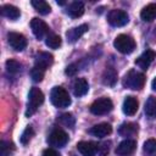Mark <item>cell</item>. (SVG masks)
Returning a JSON list of instances; mask_svg holds the SVG:
<instances>
[{"label":"cell","mask_w":156,"mask_h":156,"mask_svg":"<svg viewBox=\"0 0 156 156\" xmlns=\"http://www.w3.org/2000/svg\"><path fill=\"white\" fill-rule=\"evenodd\" d=\"M67 141H68V134L65 130L58 129V128L54 129L49 134V138H48V143L55 147H62L67 144Z\"/></svg>","instance_id":"obj_7"},{"label":"cell","mask_w":156,"mask_h":156,"mask_svg":"<svg viewBox=\"0 0 156 156\" xmlns=\"http://www.w3.org/2000/svg\"><path fill=\"white\" fill-rule=\"evenodd\" d=\"M50 100L54 106L58 108H65L71 105V96L68 91L62 87H54L50 93Z\"/></svg>","instance_id":"obj_2"},{"label":"cell","mask_w":156,"mask_h":156,"mask_svg":"<svg viewBox=\"0 0 156 156\" xmlns=\"http://www.w3.org/2000/svg\"><path fill=\"white\" fill-rule=\"evenodd\" d=\"M58 121H60L61 124H63L65 127H68V128H72L74 126V123H76V119H74L73 115L72 113H68V112L67 113H62L58 117Z\"/></svg>","instance_id":"obj_28"},{"label":"cell","mask_w":156,"mask_h":156,"mask_svg":"<svg viewBox=\"0 0 156 156\" xmlns=\"http://www.w3.org/2000/svg\"><path fill=\"white\" fill-rule=\"evenodd\" d=\"M136 147V141L133 139H124L123 141H121L117 147H116V154L121 155V156H126L132 154Z\"/></svg>","instance_id":"obj_13"},{"label":"cell","mask_w":156,"mask_h":156,"mask_svg":"<svg viewBox=\"0 0 156 156\" xmlns=\"http://www.w3.org/2000/svg\"><path fill=\"white\" fill-rule=\"evenodd\" d=\"M136 132H138V126L133 122H124L118 128V133L122 136H130V135H134Z\"/></svg>","instance_id":"obj_22"},{"label":"cell","mask_w":156,"mask_h":156,"mask_svg":"<svg viewBox=\"0 0 156 156\" xmlns=\"http://www.w3.org/2000/svg\"><path fill=\"white\" fill-rule=\"evenodd\" d=\"M58 5H65V1H57Z\"/></svg>","instance_id":"obj_36"},{"label":"cell","mask_w":156,"mask_h":156,"mask_svg":"<svg viewBox=\"0 0 156 156\" xmlns=\"http://www.w3.org/2000/svg\"><path fill=\"white\" fill-rule=\"evenodd\" d=\"M117 82V72L112 67H107L102 73V83L107 87H113Z\"/></svg>","instance_id":"obj_19"},{"label":"cell","mask_w":156,"mask_h":156,"mask_svg":"<svg viewBox=\"0 0 156 156\" xmlns=\"http://www.w3.org/2000/svg\"><path fill=\"white\" fill-rule=\"evenodd\" d=\"M30 4H32V6L35 9V11L39 12L40 15H48V13H50V11H51L50 5H49L46 1H44V0H32Z\"/></svg>","instance_id":"obj_24"},{"label":"cell","mask_w":156,"mask_h":156,"mask_svg":"<svg viewBox=\"0 0 156 156\" xmlns=\"http://www.w3.org/2000/svg\"><path fill=\"white\" fill-rule=\"evenodd\" d=\"M122 84L124 88H128L132 90H139L145 84V76L141 72H138L135 69H130L124 74Z\"/></svg>","instance_id":"obj_1"},{"label":"cell","mask_w":156,"mask_h":156,"mask_svg":"<svg viewBox=\"0 0 156 156\" xmlns=\"http://www.w3.org/2000/svg\"><path fill=\"white\" fill-rule=\"evenodd\" d=\"M78 72V66L76 65V63H71V65H68L67 67H66V69H65V73L67 74V76H74L76 73Z\"/></svg>","instance_id":"obj_32"},{"label":"cell","mask_w":156,"mask_h":156,"mask_svg":"<svg viewBox=\"0 0 156 156\" xmlns=\"http://www.w3.org/2000/svg\"><path fill=\"white\" fill-rule=\"evenodd\" d=\"M61 43H62V40H61L60 35L54 34V33H50L46 37V39H45V44L50 49H57V48H60L61 46Z\"/></svg>","instance_id":"obj_25"},{"label":"cell","mask_w":156,"mask_h":156,"mask_svg":"<svg viewBox=\"0 0 156 156\" xmlns=\"http://www.w3.org/2000/svg\"><path fill=\"white\" fill-rule=\"evenodd\" d=\"M44 74H45V69L40 68V67H37L34 66L32 69H30V77L34 82H41L43 78H44Z\"/></svg>","instance_id":"obj_30"},{"label":"cell","mask_w":156,"mask_h":156,"mask_svg":"<svg viewBox=\"0 0 156 156\" xmlns=\"http://www.w3.org/2000/svg\"><path fill=\"white\" fill-rule=\"evenodd\" d=\"M144 111L145 115L149 118H155L156 117V98L155 96H149L145 106H144Z\"/></svg>","instance_id":"obj_23"},{"label":"cell","mask_w":156,"mask_h":156,"mask_svg":"<svg viewBox=\"0 0 156 156\" xmlns=\"http://www.w3.org/2000/svg\"><path fill=\"white\" fill-rule=\"evenodd\" d=\"M128 21H129V17H128L127 12L123 10H119V9L111 10L107 15V22L112 27H123L128 23Z\"/></svg>","instance_id":"obj_6"},{"label":"cell","mask_w":156,"mask_h":156,"mask_svg":"<svg viewBox=\"0 0 156 156\" xmlns=\"http://www.w3.org/2000/svg\"><path fill=\"white\" fill-rule=\"evenodd\" d=\"M66 12L72 18H78L84 13V4L82 1H73L68 5Z\"/></svg>","instance_id":"obj_18"},{"label":"cell","mask_w":156,"mask_h":156,"mask_svg":"<svg viewBox=\"0 0 156 156\" xmlns=\"http://www.w3.org/2000/svg\"><path fill=\"white\" fill-rule=\"evenodd\" d=\"M7 43L16 51H22L27 46L26 37L23 34H21V33H16V32H10L7 34Z\"/></svg>","instance_id":"obj_8"},{"label":"cell","mask_w":156,"mask_h":156,"mask_svg":"<svg viewBox=\"0 0 156 156\" xmlns=\"http://www.w3.org/2000/svg\"><path fill=\"white\" fill-rule=\"evenodd\" d=\"M0 12H1L2 16L7 17V18H10V20H17V18L21 16L20 10H18L16 6L9 5V4H7V5H2L1 9H0Z\"/></svg>","instance_id":"obj_21"},{"label":"cell","mask_w":156,"mask_h":156,"mask_svg":"<svg viewBox=\"0 0 156 156\" xmlns=\"http://www.w3.org/2000/svg\"><path fill=\"white\" fill-rule=\"evenodd\" d=\"M88 29H89L88 24H80V26H78V27H74V28L68 29L67 33H66L67 40H68L69 43L77 41L83 34H85V33L88 32Z\"/></svg>","instance_id":"obj_15"},{"label":"cell","mask_w":156,"mask_h":156,"mask_svg":"<svg viewBox=\"0 0 156 156\" xmlns=\"http://www.w3.org/2000/svg\"><path fill=\"white\" fill-rule=\"evenodd\" d=\"M140 17L143 21L145 22H151L154 20H156V4H149L146 5L141 12H140Z\"/></svg>","instance_id":"obj_20"},{"label":"cell","mask_w":156,"mask_h":156,"mask_svg":"<svg viewBox=\"0 0 156 156\" xmlns=\"http://www.w3.org/2000/svg\"><path fill=\"white\" fill-rule=\"evenodd\" d=\"M15 150V146L12 143L1 140L0 141V156H10Z\"/></svg>","instance_id":"obj_26"},{"label":"cell","mask_w":156,"mask_h":156,"mask_svg":"<svg viewBox=\"0 0 156 156\" xmlns=\"http://www.w3.org/2000/svg\"><path fill=\"white\" fill-rule=\"evenodd\" d=\"M113 46L117 49V51H119L121 54L128 55L132 54L135 50V40L127 34H119L116 37V39L113 40Z\"/></svg>","instance_id":"obj_4"},{"label":"cell","mask_w":156,"mask_h":156,"mask_svg":"<svg viewBox=\"0 0 156 156\" xmlns=\"http://www.w3.org/2000/svg\"><path fill=\"white\" fill-rule=\"evenodd\" d=\"M89 133L94 136H98V138H104V136H107L112 133V127L111 124L108 123H99V124H95L90 129H89Z\"/></svg>","instance_id":"obj_14"},{"label":"cell","mask_w":156,"mask_h":156,"mask_svg":"<svg viewBox=\"0 0 156 156\" xmlns=\"http://www.w3.org/2000/svg\"><path fill=\"white\" fill-rule=\"evenodd\" d=\"M5 66H6V71L10 73V74H17L20 71H21V63L18 62V61H16V60H7L6 61V63H5Z\"/></svg>","instance_id":"obj_27"},{"label":"cell","mask_w":156,"mask_h":156,"mask_svg":"<svg viewBox=\"0 0 156 156\" xmlns=\"http://www.w3.org/2000/svg\"><path fill=\"white\" fill-rule=\"evenodd\" d=\"M43 102H44V94H43V91L39 88L33 87L29 90V94H28V105H27L26 116L30 117L32 115H34L35 111L38 110V107Z\"/></svg>","instance_id":"obj_3"},{"label":"cell","mask_w":156,"mask_h":156,"mask_svg":"<svg viewBox=\"0 0 156 156\" xmlns=\"http://www.w3.org/2000/svg\"><path fill=\"white\" fill-rule=\"evenodd\" d=\"M33 135H34V130H33V128H32L30 126H28V127L22 132V134H21V138H20L21 144H23V145L28 144V143L30 141V139H32Z\"/></svg>","instance_id":"obj_29"},{"label":"cell","mask_w":156,"mask_h":156,"mask_svg":"<svg viewBox=\"0 0 156 156\" xmlns=\"http://www.w3.org/2000/svg\"><path fill=\"white\" fill-rule=\"evenodd\" d=\"M151 87H152L154 90H156V77L152 79V82H151Z\"/></svg>","instance_id":"obj_35"},{"label":"cell","mask_w":156,"mask_h":156,"mask_svg":"<svg viewBox=\"0 0 156 156\" xmlns=\"http://www.w3.org/2000/svg\"><path fill=\"white\" fill-rule=\"evenodd\" d=\"M54 62V57L49 52H45V51H41V52H38L35 55V58H34V66L37 67H40L46 71V68H49Z\"/></svg>","instance_id":"obj_11"},{"label":"cell","mask_w":156,"mask_h":156,"mask_svg":"<svg viewBox=\"0 0 156 156\" xmlns=\"http://www.w3.org/2000/svg\"><path fill=\"white\" fill-rule=\"evenodd\" d=\"M155 57H156V52L154 50H151V49H147L135 60V65L141 69H147L149 66L155 60Z\"/></svg>","instance_id":"obj_10"},{"label":"cell","mask_w":156,"mask_h":156,"mask_svg":"<svg viewBox=\"0 0 156 156\" xmlns=\"http://www.w3.org/2000/svg\"><path fill=\"white\" fill-rule=\"evenodd\" d=\"M30 28H32V32L33 34L38 38V39H43L45 35L48 37L49 35V26L40 18L38 17H34L32 18L30 21Z\"/></svg>","instance_id":"obj_9"},{"label":"cell","mask_w":156,"mask_h":156,"mask_svg":"<svg viewBox=\"0 0 156 156\" xmlns=\"http://www.w3.org/2000/svg\"><path fill=\"white\" fill-rule=\"evenodd\" d=\"M43 156H61L55 149H51V147H48L43 151Z\"/></svg>","instance_id":"obj_34"},{"label":"cell","mask_w":156,"mask_h":156,"mask_svg":"<svg viewBox=\"0 0 156 156\" xmlns=\"http://www.w3.org/2000/svg\"><path fill=\"white\" fill-rule=\"evenodd\" d=\"M89 90V84L85 78H77L73 83V94L76 96H83L88 93Z\"/></svg>","instance_id":"obj_17"},{"label":"cell","mask_w":156,"mask_h":156,"mask_svg":"<svg viewBox=\"0 0 156 156\" xmlns=\"http://www.w3.org/2000/svg\"><path fill=\"white\" fill-rule=\"evenodd\" d=\"M143 150H144V152H146L149 155H152L154 152H156V139H147L144 143Z\"/></svg>","instance_id":"obj_31"},{"label":"cell","mask_w":156,"mask_h":156,"mask_svg":"<svg viewBox=\"0 0 156 156\" xmlns=\"http://www.w3.org/2000/svg\"><path fill=\"white\" fill-rule=\"evenodd\" d=\"M138 106H139V102H138L136 98L129 95V96H127V98L124 99L122 110H123L124 115H127V116H133V115H135V112L138 111Z\"/></svg>","instance_id":"obj_16"},{"label":"cell","mask_w":156,"mask_h":156,"mask_svg":"<svg viewBox=\"0 0 156 156\" xmlns=\"http://www.w3.org/2000/svg\"><path fill=\"white\" fill-rule=\"evenodd\" d=\"M99 145L94 141H79L77 144L78 151L82 154V156H95L98 152Z\"/></svg>","instance_id":"obj_12"},{"label":"cell","mask_w":156,"mask_h":156,"mask_svg":"<svg viewBox=\"0 0 156 156\" xmlns=\"http://www.w3.org/2000/svg\"><path fill=\"white\" fill-rule=\"evenodd\" d=\"M112 108H113V104H112L111 99H108V98H100V99H96V100L90 105V112H91L93 115H96V116L106 115V113H108Z\"/></svg>","instance_id":"obj_5"},{"label":"cell","mask_w":156,"mask_h":156,"mask_svg":"<svg viewBox=\"0 0 156 156\" xmlns=\"http://www.w3.org/2000/svg\"><path fill=\"white\" fill-rule=\"evenodd\" d=\"M110 143H102L101 145H99V147H98V151L100 152V155L101 156H105L106 154H108V151H110Z\"/></svg>","instance_id":"obj_33"}]
</instances>
